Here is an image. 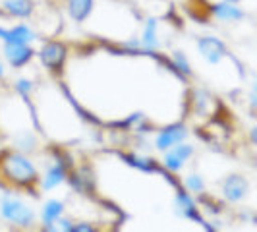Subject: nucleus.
I'll list each match as a JSON object with an SVG mask.
<instances>
[{
  "label": "nucleus",
  "mask_w": 257,
  "mask_h": 232,
  "mask_svg": "<svg viewBox=\"0 0 257 232\" xmlns=\"http://www.w3.org/2000/svg\"><path fill=\"white\" fill-rule=\"evenodd\" d=\"M16 87H18V91H20V93H24V95H26V93H29V91H31V81H29V79H20Z\"/></svg>",
  "instance_id": "obj_21"
},
{
  "label": "nucleus",
  "mask_w": 257,
  "mask_h": 232,
  "mask_svg": "<svg viewBox=\"0 0 257 232\" xmlns=\"http://www.w3.org/2000/svg\"><path fill=\"white\" fill-rule=\"evenodd\" d=\"M224 2H232V4H234V2H238V0H224Z\"/></svg>",
  "instance_id": "obj_23"
},
{
  "label": "nucleus",
  "mask_w": 257,
  "mask_h": 232,
  "mask_svg": "<svg viewBox=\"0 0 257 232\" xmlns=\"http://www.w3.org/2000/svg\"><path fill=\"white\" fill-rule=\"evenodd\" d=\"M174 64H176V68H180L184 74H192L190 64H188V60H186V56L182 52H174Z\"/></svg>",
  "instance_id": "obj_20"
},
{
  "label": "nucleus",
  "mask_w": 257,
  "mask_h": 232,
  "mask_svg": "<svg viewBox=\"0 0 257 232\" xmlns=\"http://www.w3.org/2000/svg\"><path fill=\"white\" fill-rule=\"evenodd\" d=\"M213 14L219 18L220 22H238L244 18V12L240 8H236L232 2H220V4H215L213 6Z\"/></svg>",
  "instance_id": "obj_11"
},
{
  "label": "nucleus",
  "mask_w": 257,
  "mask_h": 232,
  "mask_svg": "<svg viewBox=\"0 0 257 232\" xmlns=\"http://www.w3.org/2000/svg\"><path fill=\"white\" fill-rule=\"evenodd\" d=\"M66 180V168L62 163H54L52 167H49L47 170V174L43 176V182H41V186H43V190H52V188H56V186H60L62 182Z\"/></svg>",
  "instance_id": "obj_10"
},
{
  "label": "nucleus",
  "mask_w": 257,
  "mask_h": 232,
  "mask_svg": "<svg viewBox=\"0 0 257 232\" xmlns=\"http://www.w3.org/2000/svg\"><path fill=\"white\" fill-rule=\"evenodd\" d=\"M93 8V0H68V12L72 16V20L81 24L87 20Z\"/></svg>",
  "instance_id": "obj_12"
},
{
  "label": "nucleus",
  "mask_w": 257,
  "mask_h": 232,
  "mask_svg": "<svg viewBox=\"0 0 257 232\" xmlns=\"http://www.w3.org/2000/svg\"><path fill=\"white\" fill-rule=\"evenodd\" d=\"M142 45H143V49H147V51H155V49L159 47L157 22H155V20H147L145 29H143V35H142Z\"/></svg>",
  "instance_id": "obj_15"
},
{
  "label": "nucleus",
  "mask_w": 257,
  "mask_h": 232,
  "mask_svg": "<svg viewBox=\"0 0 257 232\" xmlns=\"http://www.w3.org/2000/svg\"><path fill=\"white\" fill-rule=\"evenodd\" d=\"M16 147L22 149V151H33V149H35V138H33L29 132H22V134L16 138Z\"/></svg>",
  "instance_id": "obj_17"
},
{
  "label": "nucleus",
  "mask_w": 257,
  "mask_h": 232,
  "mask_svg": "<svg viewBox=\"0 0 257 232\" xmlns=\"http://www.w3.org/2000/svg\"><path fill=\"white\" fill-rule=\"evenodd\" d=\"M62 213H64V203L58 201V199H51L47 205L43 207V211H41V220H43L45 228L47 230H56L54 224L62 217Z\"/></svg>",
  "instance_id": "obj_9"
},
{
  "label": "nucleus",
  "mask_w": 257,
  "mask_h": 232,
  "mask_svg": "<svg viewBox=\"0 0 257 232\" xmlns=\"http://www.w3.org/2000/svg\"><path fill=\"white\" fill-rule=\"evenodd\" d=\"M39 56H41V62L47 66L49 70H60L66 60V47L62 43L52 41V43L45 45L41 49Z\"/></svg>",
  "instance_id": "obj_4"
},
{
  "label": "nucleus",
  "mask_w": 257,
  "mask_h": 232,
  "mask_svg": "<svg viewBox=\"0 0 257 232\" xmlns=\"http://www.w3.org/2000/svg\"><path fill=\"white\" fill-rule=\"evenodd\" d=\"M35 41V33L33 29L26 24H20V26L8 29V39L6 43H22V45H29Z\"/></svg>",
  "instance_id": "obj_13"
},
{
  "label": "nucleus",
  "mask_w": 257,
  "mask_h": 232,
  "mask_svg": "<svg viewBox=\"0 0 257 232\" xmlns=\"http://www.w3.org/2000/svg\"><path fill=\"white\" fill-rule=\"evenodd\" d=\"M130 161H132V165H134V167L142 168V170H153V165H151L153 161H151V159H145V157H138V155H134Z\"/></svg>",
  "instance_id": "obj_19"
},
{
  "label": "nucleus",
  "mask_w": 257,
  "mask_h": 232,
  "mask_svg": "<svg viewBox=\"0 0 257 232\" xmlns=\"http://www.w3.org/2000/svg\"><path fill=\"white\" fill-rule=\"evenodd\" d=\"M176 207H178V213L182 217H190V219H195V203H193L192 195L188 193H178L176 195Z\"/></svg>",
  "instance_id": "obj_16"
},
{
  "label": "nucleus",
  "mask_w": 257,
  "mask_h": 232,
  "mask_svg": "<svg viewBox=\"0 0 257 232\" xmlns=\"http://www.w3.org/2000/svg\"><path fill=\"white\" fill-rule=\"evenodd\" d=\"M186 136H188V132H186V128L180 126V124L168 126V128H165L163 132H159V136L155 138V147H157L159 151H167L172 145L184 142Z\"/></svg>",
  "instance_id": "obj_6"
},
{
  "label": "nucleus",
  "mask_w": 257,
  "mask_h": 232,
  "mask_svg": "<svg viewBox=\"0 0 257 232\" xmlns=\"http://www.w3.org/2000/svg\"><path fill=\"white\" fill-rule=\"evenodd\" d=\"M4 56L12 66L20 68L26 62H29V58L33 56V51L29 45H22V43H6L4 45Z\"/></svg>",
  "instance_id": "obj_8"
},
{
  "label": "nucleus",
  "mask_w": 257,
  "mask_h": 232,
  "mask_svg": "<svg viewBox=\"0 0 257 232\" xmlns=\"http://www.w3.org/2000/svg\"><path fill=\"white\" fill-rule=\"evenodd\" d=\"M197 49H199V54L205 58L209 64H217V62H220V60L224 58V54H226V47H224V43L217 37L199 39Z\"/></svg>",
  "instance_id": "obj_3"
},
{
  "label": "nucleus",
  "mask_w": 257,
  "mask_h": 232,
  "mask_svg": "<svg viewBox=\"0 0 257 232\" xmlns=\"http://www.w3.org/2000/svg\"><path fill=\"white\" fill-rule=\"evenodd\" d=\"M2 6L10 16L16 18H29L33 12V4L29 0H4Z\"/></svg>",
  "instance_id": "obj_14"
},
{
  "label": "nucleus",
  "mask_w": 257,
  "mask_h": 232,
  "mask_svg": "<svg viewBox=\"0 0 257 232\" xmlns=\"http://www.w3.org/2000/svg\"><path fill=\"white\" fill-rule=\"evenodd\" d=\"M2 172L18 186H29L37 180V168L22 153H8L2 159Z\"/></svg>",
  "instance_id": "obj_1"
},
{
  "label": "nucleus",
  "mask_w": 257,
  "mask_h": 232,
  "mask_svg": "<svg viewBox=\"0 0 257 232\" xmlns=\"http://www.w3.org/2000/svg\"><path fill=\"white\" fill-rule=\"evenodd\" d=\"M0 77H4V66L0 64Z\"/></svg>",
  "instance_id": "obj_22"
},
{
  "label": "nucleus",
  "mask_w": 257,
  "mask_h": 232,
  "mask_svg": "<svg viewBox=\"0 0 257 232\" xmlns=\"http://www.w3.org/2000/svg\"><path fill=\"white\" fill-rule=\"evenodd\" d=\"M0 213H2V217L6 220H10L14 224H20V226H29V224L35 220L33 209L27 207L22 199L10 197V195H6V197L2 199Z\"/></svg>",
  "instance_id": "obj_2"
},
{
  "label": "nucleus",
  "mask_w": 257,
  "mask_h": 232,
  "mask_svg": "<svg viewBox=\"0 0 257 232\" xmlns=\"http://www.w3.org/2000/svg\"><path fill=\"white\" fill-rule=\"evenodd\" d=\"M192 155H193L192 145H186V143H176V145H172L170 149H167L165 159H163V165H165L168 170L176 172V170H180V168L184 167V163H186V161H188Z\"/></svg>",
  "instance_id": "obj_5"
},
{
  "label": "nucleus",
  "mask_w": 257,
  "mask_h": 232,
  "mask_svg": "<svg viewBox=\"0 0 257 232\" xmlns=\"http://www.w3.org/2000/svg\"><path fill=\"white\" fill-rule=\"evenodd\" d=\"M184 184H186V188H188L192 193H201L203 190H205V184H203V180H201V176H197V174H190Z\"/></svg>",
  "instance_id": "obj_18"
},
{
  "label": "nucleus",
  "mask_w": 257,
  "mask_h": 232,
  "mask_svg": "<svg viewBox=\"0 0 257 232\" xmlns=\"http://www.w3.org/2000/svg\"><path fill=\"white\" fill-rule=\"evenodd\" d=\"M247 190H249V184H247L244 176H230L222 184V193L232 203L242 201L245 197V193H247Z\"/></svg>",
  "instance_id": "obj_7"
}]
</instances>
